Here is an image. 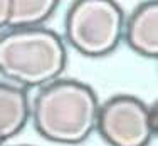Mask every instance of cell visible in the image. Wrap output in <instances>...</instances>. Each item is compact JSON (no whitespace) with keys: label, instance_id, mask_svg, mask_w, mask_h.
Wrapping results in <instances>:
<instances>
[{"label":"cell","instance_id":"cell-1","mask_svg":"<svg viewBox=\"0 0 158 146\" xmlns=\"http://www.w3.org/2000/svg\"><path fill=\"white\" fill-rule=\"evenodd\" d=\"M99 101L93 87L74 79L42 86L31 104L37 133L59 144H79L96 131Z\"/></svg>","mask_w":158,"mask_h":146},{"label":"cell","instance_id":"cell-2","mask_svg":"<svg viewBox=\"0 0 158 146\" xmlns=\"http://www.w3.org/2000/svg\"><path fill=\"white\" fill-rule=\"evenodd\" d=\"M67 64L62 39L46 27H19L0 35V74L19 87H42Z\"/></svg>","mask_w":158,"mask_h":146},{"label":"cell","instance_id":"cell-3","mask_svg":"<svg viewBox=\"0 0 158 146\" xmlns=\"http://www.w3.org/2000/svg\"><path fill=\"white\" fill-rule=\"evenodd\" d=\"M125 15L114 0H74L66 15V39L86 57H104L123 39Z\"/></svg>","mask_w":158,"mask_h":146},{"label":"cell","instance_id":"cell-4","mask_svg":"<svg viewBox=\"0 0 158 146\" xmlns=\"http://www.w3.org/2000/svg\"><path fill=\"white\" fill-rule=\"evenodd\" d=\"M96 129L110 146H148L156 133V107L119 94L99 104Z\"/></svg>","mask_w":158,"mask_h":146},{"label":"cell","instance_id":"cell-5","mask_svg":"<svg viewBox=\"0 0 158 146\" xmlns=\"http://www.w3.org/2000/svg\"><path fill=\"white\" fill-rule=\"evenodd\" d=\"M128 46L143 57L158 55V2L146 0L133 10L123 29Z\"/></svg>","mask_w":158,"mask_h":146},{"label":"cell","instance_id":"cell-6","mask_svg":"<svg viewBox=\"0 0 158 146\" xmlns=\"http://www.w3.org/2000/svg\"><path fill=\"white\" fill-rule=\"evenodd\" d=\"M31 118L27 92L15 84L0 82V133L3 140L19 134Z\"/></svg>","mask_w":158,"mask_h":146},{"label":"cell","instance_id":"cell-7","mask_svg":"<svg viewBox=\"0 0 158 146\" xmlns=\"http://www.w3.org/2000/svg\"><path fill=\"white\" fill-rule=\"evenodd\" d=\"M59 0H10V29L42 27L54 15Z\"/></svg>","mask_w":158,"mask_h":146},{"label":"cell","instance_id":"cell-8","mask_svg":"<svg viewBox=\"0 0 158 146\" xmlns=\"http://www.w3.org/2000/svg\"><path fill=\"white\" fill-rule=\"evenodd\" d=\"M10 20V0H0V30L9 27Z\"/></svg>","mask_w":158,"mask_h":146},{"label":"cell","instance_id":"cell-9","mask_svg":"<svg viewBox=\"0 0 158 146\" xmlns=\"http://www.w3.org/2000/svg\"><path fill=\"white\" fill-rule=\"evenodd\" d=\"M3 141H5V140H3V136H2V133H0V146H2V144H3Z\"/></svg>","mask_w":158,"mask_h":146}]
</instances>
